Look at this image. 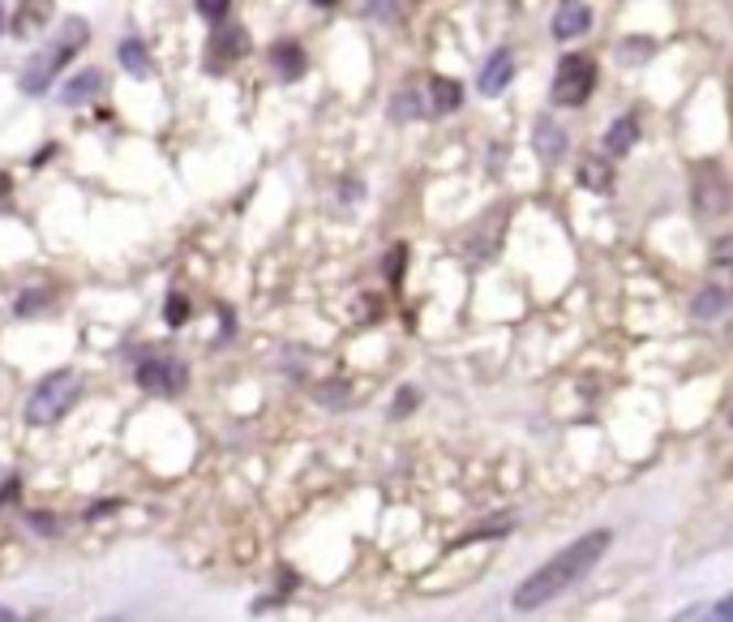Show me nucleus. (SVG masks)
<instances>
[{
    "label": "nucleus",
    "instance_id": "nucleus-1",
    "mask_svg": "<svg viewBox=\"0 0 733 622\" xmlns=\"http://www.w3.org/2000/svg\"><path fill=\"white\" fill-rule=\"evenodd\" d=\"M610 545H614V533H610V528H596V533H583V537H575L567 549H558L549 562H540L537 571L515 588L510 605H515L519 614L549 605L553 597H562V592H567L575 580H583V576H588V571L605 558V549H610Z\"/></svg>",
    "mask_w": 733,
    "mask_h": 622
},
{
    "label": "nucleus",
    "instance_id": "nucleus-2",
    "mask_svg": "<svg viewBox=\"0 0 733 622\" xmlns=\"http://www.w3.org/2000/svg\"><path fill=\"white\" fill-rule=\"evenodd\" d=\"M86 40H90V26H86L82 18H69V26L47 43L43 52H35V61L26 65V74H22V90H26V95H43V90L56 82V74H61L77 52H82V43Z\"/></svg>",
    "mask_w": 733,
    "mask_h": 622
},
{
    "label": "nucleus",
    "instance_id": "nucleus-3",
    "mask_svg": "<svg viewBox=\"0 0 733 622\" xmlns=\"http://www.w3.org/2000/svg\"><path fill=\"white\" fill-rule=\"evenodd\" d=\"M74 390H77V378L69 369L47 374V378L31 390V399H26V421H31V426H56V421L69 412Z\"/></svg>",
    "mask_w": 733,
    "mask_h": 622
},
{
    "label": "nucleus",
    "instance_id": "nucleus-4",
    "mask_svg": "<svg viewBox=\"0 0 733 622\" xmlns=\"http://www.w3.org/2000/svg\"><path fill=\"white\" fill-rule=\"evenodd\" d=\"M596 86V61L588 52H567L553 74V104L558 108H583Z\"/></svg>",
    "mask_w": 733,
    "mask_h": 622
},
{
    "label": "nucleus",
    "instance_id": "nucleus-5",
    "mask_svg": "<svg viewBox=\"0 0 733 622\" xmlns=\"http://www.w3.org/2000/svg\"><path fill=\"white\" fill-rule=\"evenodd\" d=\"M133 378H138V387L151 390V395H176V390H185V383H190L185 365H181V361H168V356H151V361H138Z\"/></svg>",
    "mask_w": 733,
    "mask_h": 622
},
{
    "label": "nucleus",
    "instance_id": "nucleus-6",
    "mask_svg": "<svg viewBox=\"0 0 733 622\" xmlns=\"http://www.w3.org/2000/svg\"><path fill=\"white\" fill-rule=\"evenodd\" d=\"M694 172L708 176V185L694 181V206H699L703 215H721V211L730 206V181H725V172H721L716 163H703V168H694Z\"/></svg>",
    "mask_w": 733,
    "mask_h": 622
},
{
    "label": "nucleus",
    "instance_id": "nucleus-7",
    "mask_svg": "<svg viewBox=\"0 0 733 622\" xmlns=\"http://www.w3.org/2000/svg\"><path fill=\"white\" fill-rule=\"evenodd\" d=\"M510 78H515V56H510L506 47H498V52L485 61V69H481V82H476V86H481V95L494 99V95H502V90L510 86Z\"/></svg>",
    "mask_w": 733,
    "mask_h": 622
},
{
    "label": "nucleus",
    "instance_id": "nucleus-8",
    "mask_svg": "<svg viewBox=\"0 0 733 622\" xmlns=\"http://www.w3.org/2000/svg\"><path fill=\"white\" fill-rule=\"evenodd\" d=\"M588 26H592V9L588 4H562L558 18H553V40H579V35H588Z\"/></svg>",
    "mask_w": 733,
    "mask_h": 622
},
{
    "label": "nucleus",
    "instance_id": "nucleus-9",
    "mask_svg": "<svg viewBox=\"0 0 733 622\" xmlns=\"http://www.w3.org/2000/svg\"><path fill=\"white\" fill-rule=\"evenodd\" d=\"M579 185H583L588 194H610V190H614V168L601 156L579 159Z\"/></svg>",
    "mask_w": 733,
    "mask_h": 622
},
{
    "label": "nucleus",
    "instance_id": "nucleus-10",
    "mask_svg": "<svg viewBox=\"0 0 733 622\" xmlns=\"http://www.w3.org/2000/svg\"><path fill=\"white\" fill-rule=\"evenodd\" d=\"M245 47H249V35L240 31V26H224L219 35H215V43H211V52H215V69L224 65V61H236V56H245Z\"/></svg>",
    "mask_w": 733,
    "mask_h": 622
},
{
    "label": "nucleus",
    "instance_id": "nucleus-11",
    "mask_svg": "<svg viewBox=\"0 0 733 622\" xmlns=\"http://www.w3.org/2000/svg\"><path fill=\"white\" fill-rule=\"evenodd\" d=\"M635 142H639V120L635 117H617L610 125V133H605V151L610 156H626Z\"/></svg>",
    "mask_w": 733,
    "mask_h": 622
},
{
    "label": "nucleus",
    "instance_id": "nucleus-12",
    "mask_svg": "<svg viewBox=\"0 0 733 622\" xmlns=\"http://www.w3.org/2000/svg\"><path fill=\"white\" fill-rule=\"evenodd\" d=\"M99 86H104V74H99V69H86V74H77V78H69V86L61 90V99H65L69 108H77V104L95 99V95H99Z\"/></svg>",
    "mask_w": 733,
    "mask_h": 622
},
{
    "label": "nucleus",
    "instance_id": "nucleus-13",
    "mask_svg": "<svg viewBox=\"0 0 733 622\" xmlns=\"http://www.w3.org/2000/svg\"><path fill=\"white\" fill-rule=\"evenodd\" d=\"M463 99L460 82L451 78H433L429 82V112H455Z\"/></svg>",
    "mask_w": 733,
    "mask_h": 622
},
{
    "label": "nucleus",
    "instance_id": "nucleus-14",
    "mask_svg": "<svg viewBox=\"0 0 733 622\" xmlns=\"http://www.w3.org/2000/svg\"><path fill=\"white\" fill-rule=\"evenodd\" d=\"M532 142H537V151L545 159H562V156H567V133H562L553 120H540L537 129H532Z\"/></svg>",
    "mask_w": 733,
    "mask_h": 622
},
{
    "label": "nucleus",
    "instance_id": "nucleus-15",
    "mask_svg": "<svg viewBox=\"0 0 733 622\" xmlns=\"http://www.w3.org/2000/svg\"><path fill=\"white\" fill-rule=\"evenodd\" d=\"M270 61L283 69V78H301V74H305V52H301L297 43H279V47L270 52Z\"/></svg>",
    "mask_w": 733,
    "mask_h": 622
},
{
    "label": "nucleus",
    "instance_id": "nucleus-16",
    "mask_svg": "<svg viewBox=\"0 0 733 622\" xmlns=\"http://www.w3.org/2000/svg\"><path fill=\"white\" fill-rule=\"evenodd\" d=\"M120 65L129 69V74H151V56H147V43L142 40H125L120 43Z\"/></svg>",
    "mask_w": 733,
    "mask_h": 622
},
{
    "label": "nucleus",
    "instance_id": "nucleus-17",
    "mask_svg": "<svg viewBox=\"0 0 733 622\" xmlns=\"http://www.w3.org/2000/svg\"><path fill=\"white\" fill-rule=\"evenodd\" d=\"M725 305H730V292H725V288H703L691 301V313L694 318H716Z\"/></svg>",
    "mask_w": 733,
    "mask_h": 622
},
{
    "label": "nucleus",
    "instance_id": "nucleus-18",
    "mask_svg": "<svg viewBox=\"0 0 733 622\" xmlns=\"http://www.w3.org/2000/svg\"><path fill=\"white\" fill-rule=\"evenodd\" d=\"M699 622H733V592H725L721 601H712V605L699 614Z\"/></svg>",
    "mask_w": 733,
    "mask_h": 622
},
{
    "label": "nucleus",
    "instance_id": "nucleus-19",
    "mask_svg": "<svg viewBox=\"0 0 733 622\" xmlns=\"http://www.w3.org/2000/svg\"><path fill=\"white\" fill-rule=\"evenodd\" d=\"M648 56H653V43L648 40H626L622 43V52H617L622 65H630V61H648Z\"/></svg>",
    "mask_w": 733,
    "mask_h": 622
},
{
    "label": "nucleus",
    "instance_id": "nucleus-20",
    "mask_svg": "<svg viewBox=\"0 0 733 622\" xmlns=\"http://www.w3.org/2000/svg\"><path fill=\"white\" fill-rule=\"evenodd\" d=\"M712 267L733 275V236H721V240L712 245Z\"/></svg>",
    "mask_w": 733,
    "mask_h": 622
},
{
    "label": "nucleus",
    "instance_id": "nucleus-21",
    "mask_svg": "<svg viewBox=\"0 0 733 622\" xmlns=\"http://www.w3.org/2000/svg\"><path fill=\"white\" fill-rule=\"evenodd\" d=\"M197 13H202V18H211V22H224V18L231 13V4L228 0H202V4H197Z\"/></svg>",
    "mask_w": 733,
    "mask_h": 622
},
{
    "label": "nucleus",
    "instance_id": "nucleus-22",
    "mask_svg": "<svg viewBox=\"0 0 733 622\" xmlns=\"http://www.w3.org/2000/svg\"><path fill=\"white\" fill-rule=\"evenodd\" d=\"M168 322H172V326H181V322H185V313H190V305H185V301H181V297H172V301H168Z\"/></svg>",
    "mask_w": 733,
    "mask_h": 622
},
{
    "label": "nucleus",
    "instance_id": "nucleus-23",
    "mask_svg": "<svg viewBox=\"0 0 733 622\" xmlns=\"http://www.w3.org/2000/svg\"><path fill=\"white\" fill-rule=\"evenodd\" d=\"M399 395H403V399H399V404H395V417H403V412H408V408H417V390H412V387H403V390H399Z\"/></svg>",
    "mask_w": 733,
    "mask_h": 622
},
{
    "label": "nucleus",
    "instance_id": "nucleus-24",
    "mask_svg": "<svg viewBox=\"0 0 733 622\" xmlns=\"http://www.w3.org/2000/svg\"><path fill=\"white\" fill-rule=\"evenodd\" d=\"M386 271H390V279H399V271H403V245L390 254V267H386Z\"/></svg>",
    "mask_w": 733,
    "mask_h": 622
},
{
    "label": "nucleus",
    "instance_id": "nucleus-25",
    "mask_svg": "<svg viewBox=\"0 0 733 622\" xmlns=\"http://www.w3.org/2000/svg\"><path fill=\"white\" fill-rule=\"evenodd\" d=\"M0 622H18V614H13V610H4V605H0Z\"/></svg>",
    "mask_w": 733,
    "mask_h": 622
},
{
    "label": "nucleus",
    "instance_id": "nucleus-26",
    "mask_svg": "<svg viewBox=\"0 0 733 622\" xmlns=\"http://www.w3.org/2000/svg\"><path fill=\"white\" fill-rule=\"evenodd\" d=\"M9 194V176H0V197Z\"/></svg>",
    "mask_w": 733,
    "mask_h": 622
},
{
    "label": "nucleus",
    "instance_id": "nucleus-27",
    "mask_svg": "<svg viewBox=\"0 0 733 622\" xmlns=\"http://www.w3.org/2000/svg\"><path fill=\"white\" fill-rule=\"evenodd\" d=\"M0 22H4V13H0Z\"/></svg>",
    "mask_w": 733,
    "mask_h": 622
},
{
    "label": "nucleus",
    "instance_id": "nucleus-28",
    "mask_svg": "<svg viewBox=\"0 0 733 622\" xmlns=\"http://www.w3.org/2000/svg\"><path fill=\"white\" fill-rule=\"evenodd\" d=\"M730 421H733V412H730Z\"/></svg>",
    "mask_w": 733,
    "mask_h": 622
}]
</instances>
